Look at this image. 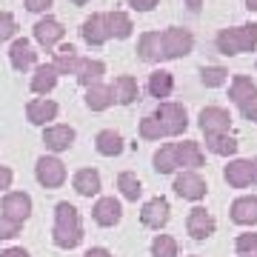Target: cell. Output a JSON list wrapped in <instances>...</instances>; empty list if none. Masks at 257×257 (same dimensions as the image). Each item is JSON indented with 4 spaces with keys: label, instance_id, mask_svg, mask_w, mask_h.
I'll list each match as a JSON object with an SVG mask.
<instances>
[{
    "label": "cell",
    "instance_id": "obj_26",
    "mask_svg": "<svg viewBox=\"0 0 257 257\" xmlns=\"http://www.w3.org/2000/svg\"><path fill=\"white\" fill-rule=\"evenodd\" d=\"M94 149H97L103 157H117L120 152H123V138H120V132H114V128H103V132H97Z\"/></svg>",
    "mask_w": 257,
    "mask_h": 257
},
{
    "label": "cell",
    "instance_id": "obj_17",
    "mask_svg": "<svg viewBox=\"0 0 257 257\" xmlns=\"http://www.w3.org/2000/svg\"><path fill=\"white\" fill-rule=\"evenodd\" d=\"M138 57L143 63H157L163 57V35L160 32H143L138 40Z\"/></svg>",
    "mask_w": 257,
    "mask_h": 257
},
{
    "label": "cell",
    "instance_id": "obj_10",
    "mask_svg": "<svg viewBox=\"0 0 257 257\" xmlns=\"http://www.w3.org/2000/svg\"><path fill=\"white\" fill-rule=\"evenodd\" d=\"M80 37L89 46H103L109 40V26H106V12H94L92 18L83 20L80 26Z\"/></svg>",
    "mask_w": 257,
    "mask_h": 257
},
{
    "label": "cell",
    "instance_id": "obj_12",
    "mask_svg": "<svg viewBox=\"0 0 257 257\" xmlns=\"http://www.w3.org/2000/svg\"><path fill=\"white\" fill-rule=\"evenodd\" d=\"M223 177L231 189H246V186L254 183V163L251 160H231L223 169Z\"/></svg>",
    "mask_w": 257,
    "mask_h": 257
},
{
    "label": "cell",
    "instance_id": "obj_41",
    "mask_svg": "<svg viewBox=\"0 0 257 257\" xmlns=\"http://www.w3.org/2000/svg\"><path fill=\"white\" fill-rule=\"evenodd\" d=\"M52 3H55V0H23V6H26L29 12H37V15H40V12H49Z\"/></svg>",
    "mask_w": 257,
    "mask_h": 257
},
{
    "label": "cell",
    "instance_id": "obj_49",
    "mask_svg": "<svg viewBox=\"0 0 257 257\" xmlns=\"http://www.w3.org/2000/svg\"><path fill=\"white\" fill-rule=\"evenodd\" d=\"M251 163H254V183H257V157L251 160Z\"/></svg>",
    "mask_w": 257,
    "mask_h": 257
},
{
    "label": "cell",
    "instance_id": "obj_6",
    "mask_svg": "<svg viewBox=\"0 0 257 257\" xmlns=\"http://www.w3.org/2000/svg\"><path fill=\"white\" fill-rule=\"evenodd\" d=\"M172 189H175L183 200H194V203L203 200V197H206V192H209L206 180H203L197 172H192V169H189V172H180V175L175 177V186H172Z\"/></svg>",
    "mask_w": 257,
    "mask_h": 257
},
{
    "label": "cell",
    "instance_id": "obj_3",
    "mask_svg": "<svg viewBox=\"0 0 257 257\" xmlns=\"http://www.w3.org/2000/svg\"><path fill=\"white\" fill-rule=\"evenodd\" d=\"M155 117L166 138H177V135H183L189 128V114H186V106H180V103H169V100L157 103Z\"/></svg>",
    "mask_w": 257,
    "mask_h": 257
},
{
    "label": "cell",
    "instance_id": "obj_30",
    "mask_svg": "<svg viewBox=\"0 0 257 257\" xmlns=\"http://www.w3.org/2000/svg\"><path fill=\"white\" fill-rule=\"evenodd\" d=\"M257 92L254 80L248 77V74H234L231 77V86H229V100L237 106V103H243L246 97H251V94Z\"/></svg>",
    "mask_w": 257,
    "mask_h": 257
},
{
    "label": "cell",
    "instance_id": "obj_39",
    "mask_svg": "<svg viewBox=\"0 0 257 257\" xmlns=\"http://www.w3.org/2000/svg\"><path fill=\"white\" fill-rule=\"evenodd\" d=\"M20 226H23L20 220H12V217H6V214H0V240L18 237V234H20Z\"/></svg>",
    "mask_w": 257,
    "mask_h": 257
},
{
    "label": "cell",
    "instance_id": "obj_16",
    "mask_svg": "<svg viewBox=\"0 0 257 257\" xmlns=\"http://www.w3.org/2000/svg\"><path fill=\"white\" fill-rule=\"evenodd\" d=\"M3 214L12 217V220L26 223L29 214H32V197L26 192H9L3 197Z\"/></svg>",
    "mask_w": 257,
    "mask_h": 257
},
{
    "label": "cell",
    "instance_id": "obj_9",
    "mask_svg": "<svg viewBox=\"0 0 257 257\" xmlns=\"http://www.w3.org/2000/svg\"><path fill=\"white\" fill-rule=\"evenodd\" d=\"M32 32H35V40H37L43 49H55L57 43L63 40V35H66L63 23H60V20H55V18H49V15L37 20Z\"/></svg>",
    "mask_w": 257,
    "mask_h": 257
},
{
    "label": "cell",
    "instance_id": "obj_22",
    "mask_svg": "<svg viewBox=\"0 0 257 257\" xmlns=\"http://www.w3.org/2000/svg\"><path fill=\"white\" fill-rule=\"evenodd\" d=\"M175 152H177V166H186V169H200L206 163V157H203V149L200 143H194V140H183V143H175Z\"/></svg>",
    "mask_w": 257,
    "mask_h": 257
},
{
    "label": "cell",
    "instance_id": "obj_13",
    "mask_svg": "<svg viewBox=\"0 0 257 257\" xmlns=\"http://www.w3.org/2000/svg\"><path fill=\"white\" fill-rule=\"evenodd\" d=\"M9 60L18 72H26V69H35L37 66V52L32 46V40L26 37H15V43L9 49Z\"/></svg>",
    "mask_w": 257,
    "mask_h": 257
},
{
    "label": "cell",
    "instance_id": "obj_7",
    "mask_svg": "<svg viewBox=\"0 0 257 257\" xmlns=\"http://www.w3.org/2000/svg\"><path fill=\"white\" fill-rule=\"evenodd\" d=\"M200 128L203 135H226L231 132V114L223 106H206L200 111Z\"/></svg>",
    "mask_w": 257,
    "mask_h": 257
},
{
    "label": "cell",
    "instance_id": "obj_37",
    "mask_svg": "<svg viewBox=\"0 0 257 257\" xmlns=\"http://www.w3.org/2000/svg\"><path fill=\"white\" fill-rule=\"evenodd\" d=\"M237 257H257V234H240L234 240Z\"/></svg>",
    "mask_w": 257,
    "mask_h": 257
},
{
    "label": "cell",
    "instance_id": "obj_43",
    "mask_svg": "<svg viewBox=\"0 0 257 257\" xmlns=\"http://www.w3.org/2000/svg\"><path fill=\"white\" fill-rule=\"evenodd\" d=\"M12 177H15V175H12V169H9V166H0V192L12 186Z\"/></svg>",
    "mask_w": 257,
    "mask_h": 257
},
{
    "label": "cell",
    "instance_id": "obj_21",
    "mask_svg": "<svg viewBox=\"0 0 257 257\" xmlns=\"http://www.w3.org/2000/svg\"><path fill=\"white\" fill-rule=\"evenodd\" d=\"M111 92H114V100H117L120 106H132V103L140 97V86L132 74H120V77H114V83H111Z\"/></svg>",
    "mask_w": 257,
    "mask_h": 257
},
{
    "label": "cell",
    "instance_id": "obj_42",
    "mask_svg": "<svg viewBox=\"0 0 257 257\" xmlns=\"http://www.w3.org/2000/svg\"><path fill=\"white\" fill-rule=\"evenodd\" d=\"M157 3H160V0H128V6L135 12H152Z\"/></svg>",
    "mask_w": 257,
    "mask_h": 257
},
{
    "label": "cell",
    "instance_id": "obj_27",
    "mask_svg": "<svg viewBox=\"0 0 257 257\" xmlns=\"http://www.w3.org/2000/svg\"><path fill=\"white\" fill-rule=\"evenodd\" d=\"M172 89H175V77H172V72H166V69H157V72L149 74V94L152 97H169L172 94Z\"/></svg>",
    "mask_w": 257,
    "mask_h": 257
},
{
    "label": "cell",
    "instance_id": "obj_23",
    "mask_svg": "<svg viewBox=\"0 0 257 257\" xmlns=\"http://www.w3.org/2000/svg\"><path fill=\"white\" fill-rule=\"evenodd\" d=\"M57 69L52 63H40L35 66V74H32V92L35 94H49L57 86Z\"/></svg>",
    "mask_w": 257,
    "mask_h": 257
},
{
    "label": "cell",
    "instance_id": "obj_2",
    "mask_svg": "<svg viewBox=\"0 0 257 257\" xmlns=\"http://www.w3.org/2000/svg\"><path fill=\"white\" fill-rule=\"evenodd\" d=\"M214 46L223 55H243V52H254L257 49V23H246V26H231L223 29L220 35L214 37Z\"/></svg>",
    "mask_w": 257,
    "mask_h": 257
},
{
    "label": "cell",
    "instance_id": "obj_38",
    "mask_svg": "<svg viewBox=\"0 0 257 257\" xmlns=\"http://www.w3.org/2000/svg\"><path fill=\"white\" fill-rule=\"evenodd\" d=\"M18 35V20L12 12H0V43L3 40H12V37Z\"/></svg>",
    "mask_w": 257,
    "mask_h": 257
},
{
    "label": "cell",
    "instance_id": "obj_47",
    "mask_svg": "<svg viewBox=\"0 0 257 257\" xmlns=\"http://www.w3.org/2000/svg\"><path fill=\"white\" fill-rule=\"evenodd\" d=\"M246 9H251V12H257V0H246Z\"/></svg>",
    "mask_w": 257,
    "mask_h": 257
},
{
    "label": "cell",
    "instance_id": "obj_11",
    "mask_svg": "<svg viewBox=\"0 0 257 257\" xmlns=\"http://www.w3.org/2000/svg\"><path fill=\"white\" fill-rule=\"evenodd\" d=\"M186 229H189V234H192L194 240H206L214 234V217H211L209 211L203 209V206H194L192 211H189V217H186Z\"/></svg>",
    "mask_w": 257,
    "mask_h": 257
},
{
    "label": "cell",
    "instance_id": "obj_31",
    "mask_svg": "<svg viewBox=\"0 0 257 257\" xmlns=\"http://www.w3.org/2000/svg\"><path fill=\"white\" fill-rule=\"evenodd\" d=\"M237 140L231 138L229 132L226 135H206V149H209L211 155H220V157H231L237 152Z\"/></svg>",
    "mask_w": 257,
    "mask_h": 257
},
{
    "label": "cell",
    "instance_id": "obj_20",
    "mask_svg": "<svg viewBox=\"0 0 257 257\" xmlns=\"http://www.w3.org/2000/svg\"><path fill=\"white\" fill-rule=\"evenodd\" d=\"M231 220L237 223V226H254L257 223V197L246 194V197H237V200L231 203Z\"/></svg>",
    "mask_w": 257,
    "mask_h": 257
},
{
    "label": "cell",
    "instance_id": "obj_40",
    "mask_svg": "<svg viewBox=\"0 0 257 257\" xmlns=\"http://www.w3.org/2000/svg\"><path fill=\"white\" fill-rule=\"evenodd\" d=\"M237 109H240V114H243L246 120L257 123V92L251 94V97H246L243 103H237Z\"/></svg>",
    "mask_w": 257,
    "mask_h": 257
},
{
    "label": "cell",
    "instance_id": "obj_48",
    "mask_svg": "<svg viewBox=\"0 0 257 257\" xmlns=\"http://www.w3.org/2000/svg\"><path fill=\"white\" fill-rule=\"evenodd\" d=\"M74 6H86V3H89V0H72Z\"/></svg>",
    "mask_w": 257,
    "mask_h": 257
},
{
    "label": "cell",
    "instance_id": "obj_19",
    "mask_svg": "<svg viewBox=\"0 0 257 257\" xmlns=\"http://www.w3.org/2000/svg\"><path fill=\"white\" fill-rule=\"evenodd\" d=\"M94 223L97 226H114V223H120V217H123V209H120V200H114V197H100V200L94 203Z\"/></svg>",
    "mask_w": 257,
    "mask_h": 257
},
{
    "label": "cell",
    "instance_id": "obj_28",
    "mask_svg": "<svg viewBox=\"0 0 257 257\" xmlns=\"http://www.w3.org/2000/svg\"><path fill=\"white\" fill-rule=\"evenodd\" d=\"M106 26H109V37H117V40H126L132 35V18H128L126 12H106Z\"/></svg>",
    "mask_w": 257,
    "mask_h": 257
},
{
    "label": "cell",
    "instance_id": "obj_36",
    "mask_svg": "<svg viewBox=\"0 0 257 257\" xmlns=\"http://www.w3.org/2000/svg\"><path fill=\"white\" fill-rule=\"evenodd\" d=\"M138 132H140V138H143V140H160V138H166L163 128H160V123H157L155 114H149V117L140 120Z\"/></svg>",
    "mask_w": 257,
    "mask_h": 257
},
{
    "label": "cell",
    "instance_id": "obj_45",
    "mask_svg": "<svg viewBox=\"0 0 257 257\" xmlns=\"http://www.w3.org/2000/svg\"><path fill=\"white\" fill-rule=\"evenodd\" d=\"M83 257H111V254H109V248H100V246H97V248H89Z\"/></svg>",
    "mask_w": 257,
    "mask_h": 257
},
{
    "label": "cell",
    "instance_id": "obj_46",
    "mask_svg": "<svg viewBox=\"0 0 257 257\" xmlns=\"http://www.w3.org/2000/svg\"><path fill=\"white\" fill-rule=\"evenodd\" d=\"M200 3L203 0H186V6H189L192 12H200Z\"/></svg>",
    "mask_w": 257,
    "mask_h": 257
},
{
    "label": "cell",
    "instance_id": "obj_34",
    "mask_svg": "<svg viewBox=\"0 0 257 257\" xmlns=\"http://www.w3.org/2000/svg\"><path fill=\"white\" fill-rule=\"evenodd\" d=\"M200 80H203V86L217 89V86H223V83L229 80V72H226L223 66H203L200 69Z\"/></svg>",
    "mask_w": 257,
    "mask_h": 257
},
{
    "label": "cell",
    "instance_id": "obj_18",
    "mask_svg": "<svg viewBox=\"0 0 257 257\" xmlns=\"http://www.w3.org/2000/svg\"><path fill=\"white\" fill-rule=\"evenodd\" d=\"M103 74H106V63L103 60H94V57H80V63L74 69V77L80 86H94V83L103 80Z\"/></svg>",
    "mask_w": 257,
    "mask_h": 257
},
{
    "label": "cell",
    "instance_id": "obj_4",
    "mask_svg": "<svg viewBox=\"0 0 257 257\" xmlns=\"http://www.w3.org/2000/svg\"><path fill=\"white\" fill-rule=\"evenodd\" d=\"M194 49V37L189 29L180 26H169L163 32V57L166 60H177V57H186Z\"/></svg>",
    "mask_w": 257,
    "mask_h": 257
},
{
    "label": "cell",
    "instance_id": "obj_5",
    "mask_svg": "<svg viewBox=\"0 0 257 257\" xmlns=\"http://www.w3.org/2000/svg\"><path fill=\"white\" fill-rule=\"evenodd\" d=\"M35 177L40 186L46 189H60L66 183V166L57 157H40L35 166Z\"/></svg>",
    "mask_w": 257,
    "mask_h": 257
},
{
    "label": "cell",
    "instance_id": "obj_14",
    "mask_svg": "<svg viewBox=\"0 0 257 257\" xmlns=\"http://www.w3.org/2000/svg\"><path fill=\"white\" fill-rule=\"evenodd\" d=\"M57 111H60V106H57L55 100H49V97H35V100L26 103V117H29V123H35V126L52 123V120L57 117Z\"/></svg>",
    "mask_w": 257,
    "mask_h": 257
},
{
    "label": "cell",
    "instance_id": "obj_15",
    "mask_svg": "<svg viewBox=\"0 0 257 257\" xmlns=\"http://www.w3.org/2000/svg\"><path fill=\"white\" fill-rule=\"evenodd\" d=\"M43 143H46L49 152H66L74 143V128L66 126V123H52L43 132Z\"/></svg>",
    "mask_w": 257,
    "mask_h": 257
},
{
    "label": "cell",
    "instance_id": "obj_25",
    "mask_svg": "<svg viewBox=\"0 0 257 257\" xmlns=\"http://www.w3.org/2000/svg\"><path fill=\"white\" fill-rule=\"evenodd\" d=\"M114 103V92H111V86L106 83H94L89 86V92H86V106L92 111H106Z\"/></svg>",
    "mask_w": 257,
    "mask_h": 257
},
{
    "label": "cell",
    "instance_id": "obj_35",
    "mask_svg": "<svg viewBox=\"0 0 257 257\" xmlns=\"http://www.w3.org/2000/svg\"><path fill=\"white\" fill-rule=\"evenodd\" d=\"M152 257H177V240L169 234H157L152 240Z\"/></svg>",
    "mask_w": 257,
    "mask_h": 257
},
{
    "label": "cell",
    "instance_id": "obj_8",
    "mask_svg": "<svg viewBox=\"0 0 257 257\" xmlns=\"http://www.w3.org/2000/svg\"><path fill=\"white\" fill-rule=\"evenodd\" d=\"M169 211H172V206H169V200L166 197H152V200L140 209V223L146 226V229H163L166 223H169Z\"/></svg>",
    "mask_w": 257,
    "mask_h": 257
},
{
    "label": "cell",
    "instance_id": "obj_44",
    "mask_svg": "<svg viewBox=\"0 0 257 257\" xmlns=\"http://www.w3.org/2000/svg\"><path fill=\"white\" fill-rule=\"evenodd\" d=\"M0 257H29V251L26 248H6Z\"/></svg>",
    "mask_w": 257,
    "mask_h": 257
},
{
    "label": "cell",
    "instance_id": "obj_33",
    "mask_svg": "<svg viewBox=\"0 0 257 257\" xmlns=\"http://www.w3.org/2000/svg\"><path fill=\"white\" fill-rule=\"evenodd\" d=\"M117 189L126 200H138L140 194H143V183H140L138 175H132V172H120L117 175Z\"/></svg>",
    "mask_w": 257,
    "mask_h": 257
},
{
    "label": "cell",
    "instance_id": "obj_1",
    "mask_svg": "<svg viewBox=\"0 0 257 257\" xmlns=\"http://www.w3.org/2000/svg\"><path fill=\"white\" fill-rule=\"evenodd\" d=\"M52 240L60 248H77L83 240V223L80 211L72 203H57L55 206V229H52Z\"/></svg>",
    "mask_w": 257,
    "mask_h": 257
},
{
    "label": "cell",
    "instance_id": "obj_32",
    "mask_svg": "<svg viewBox=\"0 0 257 257\" xmlns=\"http://www.w3.org/2000/svg\"><path fill=\"white\" fill-rule=\"evenodd\" d=\"M155 169L160 175H172L177 172L180 166H177V152H175V143H166L155 152Z\"/></svg>",
    "mask_w": 257,
    "mask_h": 257
},
{
    "label": "cell",
    "instance_id": "obj_24",
    "mask_svg": "<svg viewBox=\"0 0 257 257\" xmlns=\"http://www.w3.org/2000/svg\"><path fill=\"white\" fill-rule=\"evenodd\" d=\"M80 63V55H77V49L72 43H63V46L55 49V57H52V66L57 69V74H74Z\"/></svg>",
    "mask_w": 257,
    "mask_h": 257
},
{
    "label": "cell",
    "instance_id": "obj_29",
    "mask_svg": "<svg viewBox=\"0 0 257 257\" xmlns=\"http://www.w3.org/2000/svg\"><path fill=\"white\" fill-rule=\"evenodd\" d=\"M74 192L83 194V197H92V194L100 192V175L94 169H80L74 175Z\"/></svg>",
    "mask_w": 257,
    "mask_h": 257
}]
</instances>
